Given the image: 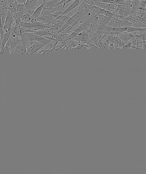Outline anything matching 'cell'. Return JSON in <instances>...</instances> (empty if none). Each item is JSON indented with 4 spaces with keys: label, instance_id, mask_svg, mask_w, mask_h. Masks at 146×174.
I'll list each match as a JSON object with an SVG mask.
<instances>
[{
    "label": "cell",
    "instance_id": "obj_23",
    "mask_svg": "<svg viewBox=\"0 0 146 174\" xmlns=\"http://www.w3.org/2000/svg\"><path fill=\"white\" fill-rule=\"evenodd\" d=\"M1 55H10L11 54V51L6 46L1 49L0 51Z\"/></svg>",
    "mask_w": 146,
    "mask_h": 174
},
{
    "label": "cell",
    "instance_id": "obj_19",
    "mask_svg": "<svg viewBox=\"0 0 146 174\" xmlns=\"http://www.w3.org/2000/svg\"><path fill=\"white\" fill-rule=\"evenodd\" d=\"M118 8V4L110 3L106 10L115 14Z\"/></svg>",
    "mask_w": 146,
    "mask_h": 174
},
{
    "label": "cell",
    "instance_id": "obj_21",
    "mask_svg": "<svg viewBox=\"0 0 146 174\" xmlns=\"http://www.w3.org/2000/svg\"><path fill=\"white\" fill-rule=\"evenodd\" d=\"M8 7L7 0H0V8L8 10Z\"/></svg>",
    "mask_w": 146,
    "mask_h": 174
},
{
    "label": "cell",
    "instance_id": "obj_18",
    "mask_svg": "<svg viewBox=\"0 0 146 174\" xmlns=\"http://www.w3.org/2000/svg\"><path fill=\"white\" fill-rule=\"evenodd\" d=\"M94 3V5L95 6L98 7L100 8L104 9V10H106L108 8V7L110 5V3H104L102 2H93Z\"/></svg>",
    "mask_w": 146,
    "mask_h": 174
},
{
    "label": "cell",
    "instance_id": "obj_17",
    "mask_svg": "<svg viewBox=\"0 0 146 174\" xmlns=\"http://www.w3.org/2000/svg\"><path fill=\"white\" fill-rule=\"evenodd\" d=\"M10 34H11V33H10V32H8V33H5V34H4V36L3 37V40H2V43H1L0 51H1V49H2V48L5 47L7 42L9 38H10Z\"/></svg>",
    "mask_w": 146,
    "mask_h": 174
},
{
    "label": "cell",
    "instance_id": "obj_29",
    "mask_svg": "<svg viewBox=\"0 0 146 174\" xmlns=\"http://www.w3.org/2000/svg\"><path fill=\"white\" fill-rule=\"evenodd\" d=\"M27 0H16V2L18 3L25 4Z\"/></svg>",
    "mask_w": 146,
    "mask_h": 174
},
{
    "label": "cell",
    "instance_id": "obj_9",
    "mask_svg": "<svg viewBox=\"0 0 146 174\" xmlns=\"http://www.w3.org/2000/svg\"><path fill=\"white\" fill-rule=\"evenodd\" d=\"M60 0H50L46 2L43 10H48L56 7L59 5Z\"/></svg>",
    "mask_w": 146,
    "mask_h": 174
},
{
    "label": "cell",
    "instance_id": "obj_4",
    "mask_svg": "<svg viewBox=\"0 0 146 174\" xmlns=\"http://www.w3.org/2000/svg\"><path fill=\"white\" fill-rule=\"evenodd\" d=\"M56 18L52 14H48L45 15L44 16H40L36 20L45 25H48L54 20Z\"/></svg>",
    "mask_w": 146,
    "mask_h": 174
},
{
    "label": "cell",
    "instance_id": "obj_26",
    "mask_svg": "<svg viewBox=\"0 0 146 174\" xmlns=\"http://www.w3.org/2000/svg\"><path fill=\"white\" fill-rule=\"evenodd\" d=\"M125 45L124 42L118 38V43H117V48L121 49L122 47Z\"/></svg>",
    "mask_w": 146,
    "mask_h": 174
},
{
    "label": "cell",
    "instance_id": "obj_11",
    "mask_svg": "<svg viewBox=\"0 0 146 174\" xmlns=\"http://www.w3.org/2000/svg\"><path fill=\"white\" fill-rule=\"evenodd\" d=\"M35 19L33 16L31 15L25 11L23 15L21 17V21L26 23H32Z\"/></svg>",
    "mask_w": 146,
    "mask_h": 174
},
{
    "label": "cell",
    "instance_id": "obj_12",
    "mask_svg": "<svg viewBox=\"0 0 146 174\" xmlns=\"http://www.w3.org/2000/svg\"><path fill=\"white\" fill-rule=\"evenodd\" d=\"M125 7H126V5L118 4V8L115 15L118 16L120 19H123V15H124Z\"/></svg>",
    "mask_w": 146,
    "mask_h": 174
},
{
    "label": "cell",
    "instance_id": "obj_16",
    "mask_svg": "<svg viewBox=\"0 0 146 174\" xmlns=\"http://www.w3.org/2000/svg\"><path fill=\"white\" fill-rule=\"evenodd\" d=\"M56 42H57L51 40L50 42H48V43H47L46 45L44 46V47H43L42 50L39 51V54H40L41 51H45V50H51L54 47V46Z\"/></svg>",
    "mask_w": 146,
    "mask_h": 174
},
{
    "label": "cell",
    "instance_id": "obj_3",
    "mask_svg": "<svg viewBox=\"0 0 146 174\" xmlns=\"http://www.w3.org/2000/svg\"><path fill=\"white\" fill-rule=\"evenodd\" d=\"M44 44L36 41H34L31 46L27 48V53L26 54L33 55L39 53L43 47Z\"/></svg>",
    "mask_w": 146,
    "mask_h": 174
},
{
    "label": "cell",
    "instance_id": "obj_5",
    "mask_svg": "<svg viewBox=\"0 0 146 174\" xmlns=\"http://www.w3.org/2000/svg\"><path fill=\"white\" fill-rule=\"evenodd\" d=\"M73 39L78 41L80 43L87 44L89 40V36H88V33L83 31L79 33Z\"/></svg>",
    "mask_w": 146,
    "mask_h": 174
},
{
    "label": "cell",
    "instance_id": "obj_27",
    "mask_svg": "<svg viewBox=\"0 0 146 174\" xmlns=\"http://www.w3.org/2000/svg\"><path fill=\"white\" fill-rule=\"evenodd\" d=\"M133 42H130V43H127V44H125V45L124 46L122 47V49H131V46L132 44H133Z\"/></svg>",
    "mask_w": 146,
    "mask_h": 174
},
{
    "label": "cell",
    "instance_id": "obj_10",
    "mask_svg": "<svg viewBox=\"0 0 146 174\" xmlns=\"http://www.w3.org/2000/svg\"><path fill=\"white\" fill-rule=\"evenodd\" d=\"M46 2H43L42 4H40V6L36 9H35V11H34V12H33V14L32 15L35 18V19H37L39 17L41 16V13L43 11L44 7L45 4Z\"/></svg>",
    "mask_w": 146,
    "mask_h": 174
},
{
    "label": "cell",
    "instance_id": "obj_15",
    "mask_svg": "<svg viewBox=\"0 0 146 174\" xmlns=\"http://www.w3.org/2000/svg\"><path fill=\"white\" fill-rule=\"evenodd\" d=\"M140 32L142 33L144 32H146V28H138V27H127V30L126 32L129 33H134V32Z\"/></svg>",
    "mask_w": 146,
    "mask_h": 174
},
{
    "label": "cell",
    "instance_id": "obj_14",
    "mask_svg": "<svg viewBox=\"0 0 146 174\" xmlns=\"http://www.w3.org/2000/svg\"><path fill=\"white\" fill-rule=\"evenodd\" d=\"M74 21V16H73L71 17V18L69 19L68 21L66 23H65V25L63 26V27H62L58 32L56 33V34H59V33H62V32H63V31L65 30L67 27H68L69 26H70V25H72Z\"/></svg>",
    "mask_w": 146,
    "mask_h": 174
},
{
    "label": "cell",
    "instance_id": "obj_13",
    "mask_svg": "<svg viewBox=\"0 0 146 174\" xmlns=\"http://www.w3.org/2000/svg\"><path fill=\"white\" fill-rule=\"evenodd\" d=\"M65 24V23L59 20L58 22L56 24V25L52 28L50 29V30L51 33H57L63 27Z\"/></svg>",
    "mask_w": 146,
    "mask_h": 174
},
{
    "label": "cell",
    "instance_id": "obj_25",
    "mask_svg": "<svg viewBox=\"0 0 146 174\" xmlns=\"http://www.w3.org/2000/svg\"><path fill=\"white\" fill-rule=\"evenodd\" d=\"M75 0H62L59 2V6L60 8H64L67 4L71 2L75 1Z\"/></svg>",
    "mask_w": 146,
    "mask_h": 174
},
{
    "label": "cell",
    "instance_id": "obj_22",
    "mask_svg": "<svg viewBox=\"0 0 146 174\" xmlns=\"http://www.w3.org/2000/svg\"><path fill=\"white\" fill-rule=\"evenodd\" d=\"M71 18V17H70L68 15L66 14L65 15L60 16L57 18H56V19H58V20H60V21L65 23L68 21L69 19Z\"/></svg>",
    "mask_w": 146,
    "mask_h": 174
},
{
    "label": "cell",
    "instance_id": "obj_20",
    "mask_svg": "<svg viewBox=\"0 0 146 174\" xmlns=\"http://www.w3.org/2000/svg\"><path fill=\"white\" fill-rule=\"evenodd\" d=\"M132 7L130 6H126L125 12H124V15H123V18H126L131 14Z\"/></svg>",
    "mask_w": 146,
    "mask_h": 174
},
{
    "label": "cell",
    "instance_id": "obj_1",
    "mask_svg": "<svg viewBox=\"0 0 146 174\" xmlns=\"http://www.w3.org/2000/svg\"><path fill=\"white\" fill-rule=\"evenodd\" d=\"M45 2L44 0H27L25 6V11L31 15L33 14L40 3Z\"/></svg>",
    "mask_w": 146,
    "mask_h": 174
},
{
    "label": "cell",
    "instance_id": "obj_24",
    "mask_svg": "<svg viewBox=\"0 0 146 174\" xmlns=\"http://www.w3.org/2000/svg\"><path fill=\"white\" fill-rule=\"evenodd\" d=\"M15 4H16V8L17 12H21V11H25V4H21L18 3L16 2H15Z\"/></svg>",
    "mask_w": 146,
    "mask_h": 174
},
{
    "label": "cell",
    "instance_id": "obj_28",
    "mask_svg": "<svg viewBox=\"0 0 146 174\" xmlns=\"http://www.w3.org/2000/svg\"><path fill=\"white\" fill-rule=\"evenodd\" d=\"M63 12V11H57V12H54V13L52 14L56 19V18H57L58 17L61 15Z\"/></svg>",
    "mask_w": 146,
    "mask_h": 174
},
{
    "label": "cell",
    "instance_id": "obj_30",
    "mask_svg": "<svg viewBox=\"0 0 146 174\" xmlns=\"http://www.w3.org/2000/svg\"><path fill=\"white\" fill-rule=\"evenodd\" d=\"M143 49H146V43H144L143 44Z\"/></svg>",
    "mask_w": 146,
    "mask_h": 174
},
{
    "label": "cell",
    "instance_id": "obj_6",
    "mask_svg": "<svg viewBox=\"0 0 146 174\" xmlns=\"http://www.w3.org/2000/svg\"><path fill=\"white\" fill-rule=\"evenodd\" d=\"M27 53V48L22 42L19 43L15 48L12 54L25 55Z\"/></svg>",
    "mask_w": 146,
    "mask_h": 174
},
{
    "label": "cell",
    "instance_id": "obj_7",
    "mask_svg": "<svg viewBox=\"0 0 146 174\" xmlns=\"http://www.w3.org/2000/svg\"><path fill=\"white\" fill-rule=\"evenodd\" d=\"M118 38L124 42L125 44H126L129 43V41H130L133 38H134L133 34L127 33V32H126L120 34V35H118Z\"/></svg>",
    "mask_w": 146,
    "mask_h": 174
},
{
    "label": "cell",
    "instance_id": "obj_8",
    "mask_svg": "<svg viewBox=\"0 0 146 174\" xmlns=\"http://www.w3.org/2000/svg\"><path fill=\"white\" fill-rule=\"evenodd\" d=\"M82 2H83V0H75L65 11H63V13L61 16L65 15L71 12L77 7L79 6Z\"/></svg>",
    "mask_w": 146,
    "mask_h": 174
},
{
    "label": "cell",
    "instance_id": "obj_2",
    "mask_svg": "<svg viewBox=\"0 0 146 174\" xmlns=\"http://www.w3.org/2000/svg\"><path fill=\"white\" fill-rule=\"evenodd\" d=\"M21 42V36H17L14 34H10V38L7 42L6 46L11 51V54L16 47Z\"/></svg>",
    "mask_w": 146,
    "mask_h": 174
}]
</instances>
